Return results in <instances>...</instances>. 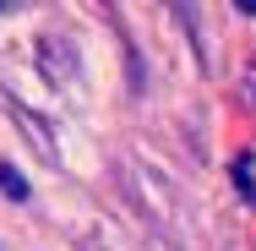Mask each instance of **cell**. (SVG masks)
Here are the masks:
<instances>
[{"mask_svg": "<svg viewBox=\"0 0 256 251\" xmlns=\"http://www.w3.org/2000/svg\"><path fill=\"white\" fill-rule=\"evenodd\" d=\"M0 186H6V197H11V202H22V197H28V180H22L11 164H0Z\"/></svg>", "mask_w": 256, "mask_h": 251, "instance_id": "cell-1", "label": "cell"}, {"mask_svg": "<svg viewBox=\"0 0 256 251\" xmlns=\"http://www.w3.org/2000/svg\"><path fill=\"white\" fill-rule=\"evenodd\" d=\"M234 6H240V11H251V17H256V0H234Z\"/></svg>", "mask_w": 256, "mask_h": 251, "instance_id": "cell-2", "label": "cell"}, {"mask_svg": "<svg viewBox=\"0 0 256 251\" xmlns=\"http://www.w3.org/2000/svg\"><path fill=\"white\" fill-rule=\"evenodd\" d=\"M11 6H16V0H0V11H11Z\"/></svg>", "mask_w": 256, "mask_h": 251, "instance_id": "cell-3", "label": "cell"}]
</instances>
